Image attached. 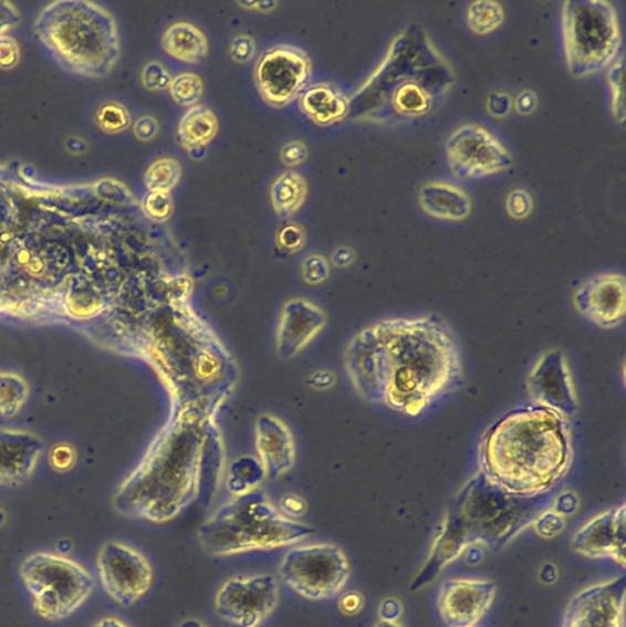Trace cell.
Here are the masks:
<instances>
[{
	"label": "cell",
	"instance_id": "cell-1",
	"mask_svg": "<svg viewBox=\"0 0 626 627\" xmlns=\"http://www.w3.org/2000/svg\"><path fill=\"white\" fill-rule=\"evenodd\" d=\"M356 393L416 417L458 385L462 364L450 330L431 316L395 317L363 328L346 349Z\"/></svg>",
	"mask_w": 626,
	"mask_h": 627
},
{
	"label": "cell",
	"instance_id": "cell-2",
	"mask_svg": "<svg viewBox=\"0 0 626 627\" xmlns=\"http://www.w3.org/2000/svg\"><path fill=\"white\" fill-rule=\"evenodd\" d=\"M213 417L199 409H176L145 458L118 488L113 505L125 518L165 523L200 493L202 472L220 440Z\"/></svg>",
	"mask_w": 626,
	"mask_h": 627
},
{
	"label": "cell",
	"instance_id": "cell-3",
	"mask_svg": "<svg viewBox=\"0 0 626 627\" xmlns=\"http://www.w3.org/2000/svg\"><path fill=\"white\" fill-rule=\"evenodd\" d=\"M573 460L568 419L538 405L512 410L481 441V472L511 497L547 494L571 471Z\"/></svg>",
	"mask_w": 626,
	"mask_h": 627
},
{
	"label": "cell",
	"instance_id": "cell-4",
	"mask_svg": "<svg viewBox=\"0 0 626 627\" xmlns=\"http://www.w3.org/2000/svg\"><path fill=\"white\" fill-rule=\"evenodd\" d=\"M540 498L511 497L482 472L476 474L453 499L427 562L409 589L415 592L432 583L444 567L472 545L492 552L505 548L542 514Z\"/></svg>",
	"mask_w": 626,
	"mask_h": 627
},
{
	"label": "cell",
	"instance_id": "cell-5",
	"mask_svg": "<svg viewBox=\"0 0 626 627\" xmlns=\"http://www.w3.org/2000/svg\"><path fill=\"white\" fill-rule=\"evenodd\" d=\"M36 32L66 71L104 77L116 66L121 41L115 18L90 2H55L44 8Z\"/></svg>",
	"mask_w": 626,
	"mask_h": 627
},
{
	"label": "cell",
	"instance_id": "cell-6",
	"mask_svg": "<svg viewBox=\"0 0 626 627\" xmlns=\"http://www.w3.org/2000/svg\"><path fill=\"white\" fill-rule=\"evenodd\" d=\"M314 530L271 504L263 492L238 495L205 521L198 533L211 556L284 548L309 537Z\"/></svg>",
	"mask_w": 626,
	"mask_h": 627
},
{
	"label": "cell",
	"instance_id": "cell-7",
	"mask_svg": "<svg viewBox=\"0 0 626 627\" xmlns=\"http://www.w3.org/2000/svg\"><path fill=\"white\" fill-rule=\"evenodd\" d=\"M562 33L568 72L595 75L618 59L623 44L618 11L606 0H568L562 7Z\"/></svg>",
	"mask_w": 626,
	"mask_h": 627
},
{
	"label": "cell",
	"instance_id": "cell-8",
	"mask_svg": "<svg viewBox=\"0 0 626 627\" xmlns=\"http://www.w3.org/2000/svg\"><path fill=\"white\" fill-rule=\"evenodd\" d=\"M19 573L32 597L33 610L51 623L72 617L95 589V579L88 569L60 554H31L20 564Z\"/></svg>",
	"mask_w": 626,
	"mask_h": 627
},
{
	"label": "cell",
	"instance_id": "cell-9",
	"mask_svg": "<svg viewBox=\"0 0 626 627\" xmlns=\"http://www.w3.org/2000/svg\"><path fill=\"white\" fill-rule=\"evenodd\" d=\"M279 576L301 597L325 600L340 595L351 576L346 553L333 543L298 546L283 555Z\"/></svg>",
	"mask_w": 626,
	"mask_h": 627
},
{
	"label": "cell",
	"instance_id": "cell-10",
	"mask_svg": "<svg viewBox=\"0 0 626 627\" xmlns=\"http://www.w3.org/2000/svg\"><path fill=\"white\" fill-rule=\"evenodd\" d=\"M313 65L309 53L278 44L259 56L254 70L258 93L272 108H284L309 87Z\"/></svg>",
	"mask_w": 626,
	"mask_h": 627
},
{
	"label": "cell",
	"instance_id": "cell-11",
	"mask_svg": "<svg viewBox=\"0 0 626 627\" xmlns=\"http://www.w3.org/2000/svg\"><path fill=\"white\" fill-rule=\"evenodd\" d=\"M279 579L270 574L238 575L216 593V614L239 627H259L278 607Z\"/></svg>",
	"mask_w": 626,
	"mask_h": 627
},
{
	"label": "cell",
	"instance_id": "cell-12",
	"mask_svg": "<svg viewBox=\"0 0 626 627\" xmlns=\"http://www.w3.org/2000/svg\"><path fill=\"white\" fill-rule=\"evenodd\" d=\"M96 565L102 587L122 607H133L153 586L150 562L128 544L111 541L102 545Z\"/></svg>",
	"mask_w": 626,
	"mask_h": 627
},
{
	"label": "cell",
	"instance_id": "cell-13",
	"mask_svg": "<svg viewBox=\"0 0 626 627\" xmlns=\"http://www.w3.org/2000/svg\"><path fill=\"white\" fill-rule=\"evenodd\" d=\"M448 165L453 176L480 179L504 173L512 165L508 148L480 124H463L446 144Z\"/></svg>",
	"mask_w": 626,
	"mask_h": 627
},
{
	"label": "cell",
	"instance_id": "cell-14",
	"mask_svg": "<svg viewBox=\"0 0 626 627\" xmlns=\"http://www.w3.org/2000/svg\"><path fill=\"white\" fill-rule=\"evenodd\" d=\"M625 576L578 592L568 602L562 627H624Z\"/></svg>",
	"mask_w": 626,
	"mask_h": 627
},
{
	"label": "cell",
	"instance_id": "cell-15",
	"mask_svg": "<svg viewBox=\"0 0 626 627\" xmlns=\"http://www.w3.org/2000/svg\"><path fill=\"white\" fill-rule=\"evenodd\" d=\"M528 391L538 406L564 417L576 414L577 395L568 364L561 351L552 349L534 364L528 379Z\"/></svg>",
	"mask_w": 626,
	"mask_h": 627
},
{
	"label": "cell",
	"instance_id": "cell-16",
	"mask_svg": "<svg viewBox=\"0 0 626 627\" xmlns=\"http://www.w3.org/2000/svg\"><path fill=\"white\" fill-rule=\"evenodd\" d=\"M575 311L601 328L618 327L626 313V282L620 273H601L580 286L573 295Z\"/></svg>",
	"mask_w": 626,
	"mask_h": 627
},
{
	"label": "cell",
	"instance_id": "cell-17",
	"mask_svg": "<svg viewBox=\"0 0 626 627\" xmlns=\"http://www.w3.org/2000/svg\"><path fill=\"white\" fill-rule=\"evenodd\" d=\"M497 586L491 581L450 579L442 585L438 608L448 627H473L491 609Z\"/></svg>",
	"mask_w": 626,
	"mask_h": 627
},
{
	"label": "cell",
	"instance_id": "cell-18",
	"mask_svg": "<svg viewBox=\"0 0 626 627\" xmlns=\"http://www.w3.org/2000/svg\"><path fill=\"white\" fill-rule=\"evenodd\" d=\"M626 508L620 505L592 519L574 535L573 550L590 558H612L625 567Z\"/></svg>",
	"mask_w": 626,
	"mask_h": 627
},
{
	"label": "cell",
	"instance_id": "cell-19",
	"mask_svg": "<svg viewBox=\"0 0 626 627\" xmlns=\"http://www.w3.org/2000/svg\"><path fill=\"white\" fill-rule=\"evenodd\" d=\"M326 316L321 307L303 299L283 305L277 336L279 356L292 359L322 332Z\"/></svg>",
	"mask_w": 626,
	"mask_h": 627
},
{
	"label": "cell",
	"instance_id": "cell-20",
	"mask_svg": "<svg viewBox=\"0 0 626 627\" xmlns=\"http://www.w3.org/2000/svg\"><path fill=\"white\" fill-rule=\"evenodd\" d=\"M44 447L25 430L0 429V485H19L35 472Z\"/></svg>",
	"mask_w": 626,
	"mask_h": 627
},
{
	"label": "cell",
	"instance_id": "cell-21",
	"mask_svg": "<svg viewBox=\"0 0 626 627\" xmlns=\"http://www.w3.org/2000/svg\"><path fill=\"white\" fill-rule=\"evenodd\" d=\"M257 450L265 476L279 478L293 469L295 449L292 432L275 416H261L257 421Z\"/></svg>",
	"mask_w": 626,
	"mask_h": 627
},
{
	"label": "cell",
	"instance_id": "cell-22",
	"mask_svg": "<svg viewBox=\"0 0 626 627\" xmlns=\"http://www.w3.org/2000/svg\"><path fill=\"white\" fill-rule=\"evenodd\" d=\"M418 201L431 219L461 222L470 218L472 200L461 188L447 181H429L419 189Z\"/></svg>",
	"mask_w": 626,
	"mask_h": 627
},
{
	"label": "cell",
	"instance_id": "cell-23",
	"mask_svg": "<svg viewBox=\"0 0 626 627\" xmlns=\"http://www.w3.org/2000/svg\"><path fill=\"white\" fill-rule=\"evenodd\" d=\"M300 107L316 125L328 127L347 117L351 101L338 87L321 83L305 88L300 97Z\"/></svg>",
	"mask_w": 626,
	"mask_h": 627
},
{
	"label": "cell",
	"instance_id": "cell-24",
	"mask_svg": "<svg viewBox=\"0 0 626 627\" xmlns=\"http://www.w3.org/2000/svg\"><path fill=\"white\" fill-rule=\"evenodd\" d=\"M161 44L169 56L187 64H198L209 53L207 35L188 21H177L169 25L164 32Z\"/></svg>",
	"mask_w": 626,
	"mask_h": 627
},
{
	"label": "cell",
	"instance_id": "cell-25",
	"mask_svg": "<svg viewBox=\"0 0 626 627\" xmlns=\"http://www.w3.org/2000/svg\"><path fill=\"white\" fill-rule=\"evenodd\" d=\"M220 123L212 109L198 105L189 108L178 123V140L192 153L209 145L219 134Z\"/></svg>",
	"mask_w": 626,
	"mask_h": 627
},
{
	"label": "cell",
	"instance_id": "cell-26",
	"mask_svg": "<svg viewBox=\"0 0 626 627\" xmlns=\"http://www.w3.org/2000/svg\"><path fill=\"white\" fill-rule=\"evenodd\" d=\"M306 196H309V185L294 170L281 174L270 188L272 209L283 219L298 213L302 209Z\"/></svg>",
	"mask_w": 626,
	"mask_h": 627
},
{
	"label": "cell",
	"instance_id": "cell-27",
	"mask_svg": "<svg viewBox=\"0 0 626 627\" xmlns=\"http://www.w3.org/2000/svg\"><path fill=\"white\" fill-rule=\"evenodd\" d=\"M504 21L503 6L493 0H477L466 11V22L476 35H489L502 27Z\"/></svg>",
	"mask_w": 626,
	"mask_h": 627
},
{
	"label": "cell",
	"instance_id": "cell-28",
	"mask_svg": "<svg viewBox=\"0 0 626 627\" xmlns=\"http://www.w3.org/2000/svg\"><path fill=\"white\" fill-rule=\"evenodd\" d=\"M30 395L27 380L14 373H0V417L13 418L21 412Z\"/></svg>",
	"mask_w": 626,
	"mask_h": 627
},
{
	"label": "cell",
	"instance_id": "cell-29",
	"mask_svg": "<svg viewBox=\"0 0 626 627\" xmlns=\"http://www.w3.org/2000/svg\"><path fill=\"white\" fill-rule=\"evenodd\" d=\"M181 166L174 157L157 158L144 175V184L149 191L170 192L181 179Z\"/></svg>",
	"mask_w": 626,
	"mask_h": 627
},
{
	"label": "cell",
	"instance_id": "cell-30",
	"mask_svg": "<svg viewBox=\"0 0 626 627\" xmlns=\"http://www.w3.org/2000/svg\"><path fill=\"white\" fill-rule=\"evenodd\" d=\"M230 474L229 489L236 497L253 492L265 477L260 463L249 458L237 460Z\"/></svg>",
	"mask_w": 626,
	"mask_h": 627
},
{
	"label": "cell",
	"instance_id": "cell-31",
	"mask_svg": "<svg viewBox=\"0 0 626 627\" xmlns=\"http://www.w3.org/2000/svg\"><path fill=\"white\" fill-rule=\"evenodd\" d=\"M202 79L195 73H180L173 79L168 91L170 97L180 107L191 108L199 105L204 96Z\"/></svg>",
	"mask_w": 626,
	"mask_h": 627
},
{
	"label": "cell",
	"instance_id": "cell-32",
	"mask_svg": "<svg viewBox=\"0 0 626 627\" xmlns=\"http://www.w3.org/2000/svg\"><path fill=\"white\" fill-rule=\"evenodd\" d=\"M607 80L611 91L612 116L617 123L625 122V56L619 55L608 66Z\"/></svg>",
	"mask_w": 626,
	"mask_h": 627
},
{
	"label": "cell",
	"instance_id": "cell-33",
	"mask_svg": "<svg viewBox=\"0 0 626 627\" xmlns=\"http://www.w3.org/2000/svg\"><path fill=\"white\" fill-rule=\"evenodd\" d=\"M96 124L102 132L119 134L131 127V113L119 102H106L96 112Z\"/></svg>",
	"mask_w": 626,
	"mask_h": 627
},
{
	"label": "cell",
	"instance_id": "cell-34",
	"mask_svg": "<svg viewBox=\"0 0 626 627\" xmlns=\"http://www.w3.org/2000/svg\"><path fill=\"white\" fill-rule=\"evenodd\" d=\"M143 211L155 222H165L174 212V198L170 192L149 191L143 200Z\"/></svg>",
	"mask_w": 626,
	"mask_h": 627
},
{
	"label": "cell",
	"instance_id": "cell-35",
	"mask_svg": "<svg viewBox=\"0 0 626 627\" xmlns=\"http://www.w3.org/2000/svg\"><path fill=\"white\" fill-rule=\"evenodd\" d=\"M173 79L167 67L157 61L147 63L142 71V84L147 91L168 90Z\"/></svg>",
	"mask_w": 626,
	"mask_h": 627
},
{
	"label": "cell",
	"instance_id": "cell-36",
	"mask_svg": "<svg viewBox=\"0 0 626 627\" xmlns=\"http://www.w3.org/2000/svg\"><path fill=\"white\" fill-rule=\"evenodd\" d=\"M301 275L305 283L316 286L330 276V264L325 257L311 254L302 261Z\"/></svg>",
	"mask_w": 626,
	"mask_h": 627
},
{
	"label": "cell",
	"instance_id": "cell-37",
	"mask_svg": "<svg viewBox=\"0 0 626 627\" xmlns=\"http://www.w3.org/2000/svg\"><path fill=\"white\" fill-rule=\"evenodd\" d=\"M505 208L511 219L523 220L529 218L533 209L531 194L525 189L512 190L507 198Z\"/></svg>",
	"mask_w": 626,
	"mask_h": 627
},
{
	"label": "cell",
	"instance_id": "cell-38",
	"mask_svg": "<svg viewBox=\"0 0 626 627\" xmlns=\"http://www.w3.org/2000/svg\"><path fill=\"white\" fill-rule=\"evenodd\" d=\"M534 531L540 537L550 540L563 532L565 527L564 516L554 510H544L542 514L532 523Z\"/></svg>",
	"mask_w": 626,
	"mask_h": 627
},
{
	"label": "cell",
	"instance_id": "cell-39",
	"mask_svg": "<svg viewBox=\"0 0 626 627\" xmlns=\"http://www.w3.org/2000/svg\"><path fill=\"white\" fill-rule=\"evenodd\" d=\"M277 241L279 247L288 252L298 253L304 248L306 241L304 228L298 223L283 226L278 232Z\"/></svg>",
	"mask_w": 626,
	"mask_h": 627
},
{
	"label": "cell",
	"instance_id": "cell-40",
	"mask_svg": "<svg viewBox=\"0 0 626 627\" xmlns=\"http://www.w3.org/2000/svg\"><path fill=\"white\" fill-rule=\"evenodd\" d=\"M257 42L252 36L237 35L230 44V56L232 62L237 64H247L252 62L257 55Z\"/></svg>",
	"mask_w": 626,
	"mask_h": 627
},
{
	"label": "cell",
	"instance_id": "cell-41",
	"mask_svg": "<svg viewBox=\"0 0 626 627\" xmlns=\"http://www.w3.org/2000/svg\"><path fill=\"white\" fill-rule=\"evenodd\" d=\"M310 157L309 147L302 140H292L281 148V163L286 167H299Z\"/></svg>",
	"mask_w": 626,
	"mask_h": 627
},
{
	"label": "cell",
	"instance_id": "cell-42",
	"mask_svg": "<svg viewBox=\"0 0 626 627\" xmlns=\"http://www.w3.org/2000/svg\"><path fill=\"white\" fill-rule=\"evenodd\" d=\"M76 461V451L72 445L59 443L51 450L50 462L55 471L66 472Z\"/></svg>",
	"mask_w": 626,
	"mask_h": 627
},
{
	"label": "cell",
	"instance_id": "cell-43",
	"mask_svg": "<svg viewBox=\"0 0 626 627\" xmlns=\"http://www.w3.org/2000/svg\"><path fill=\"white\" fill-rule=\"evenodd\" d=\"M133 132L139 142L150 143L159 133V122L152 114H145L134 122Z\"/></svg>",
	"mask_w": 626,
	"mask_h": 627
},
{
	"label": "cell",
	"instance_id": "cell-44",
	"mask_svg": "<svg viewBox=\"0 0 626 627\" xmlns=\"http://www.w3.org/2000/svg\"><path fill=\"white\" fill-rule=\"evenodd\" d=\"M20 61V48L14 39L0 38V70H11Z\"/></svg>",
	"mask_w": 626,
	"mask_h": 627
},
{
	"label": "cell",
	"instance_id": "cell-45",
	"mask_svg": "<svg viewBox=\"0 0 626 627\" xmlns=\"http://www.w3.org/2000/svg\"><path fill=\"white\" fill-rule=\"evenodd\" d=\"M306 509H309V505H306V501L300 495L289 494L281 499L280 511L282 514L293 520L303 516Z\"/></svg>",
	"mask_w": 626,
	"mask_h": 627
},
{
	"label": "cell",
	"instance_id": "cell-46",
	"mask_svg": "<svg viewBox=\"0 0 626 627\" xmlns=\"http://www.w3.org/2000/svg\"><path fill=\"white\" fill-rule=\"evenodd\" d=\"M364 599L358 592H348L345 596L341 597L338 602V608L347 617H353L359 613L363 608Z\"/></svg>",
	"mask_w": 626,
	"mask_h": 627
},
{
	"label": "cell",
	"instance_id": "cell-47",
	"mask_svg": "<svg viewBox=\"0 0 626 627\" xmlns=\"http://www.w3.org/2000/svg\"><path fill=\"white\" fill-rule=\"evenodd\" d=\"M19 19V13L13 6L0 3V38H3L6 32L15 27Z\"/></svg>",
	"mask_w": 626,
	"mask_h": 627
},
{
	"label": "cell",
	"instance_id": "cell-48",
	"mask_svg": "<svg viewBox=\"0 0 626 627\" xmlns=\"http://www.w3.org/2000/svg\"><path fill=\"white\" fill-rule=\"evenodd\" d=\"M332 264L338 269H345L353 264L356 261V252L349 247L343 245L338 247L334 250L332 254Z\"/></svg>",
	"mask_w": 626,
	"mask_h": 627
},
{
	"label": "cell",
	"instance_id": "cell-49",
	"mask_svg": "<svg viewBox=\"0 0 626 627\" xmlns=\"http://www.w3.org/2000/svg\"><path fill=\"white\" fill-rule=\"evenodd\" d=\"M313 389L316 390H327L336 383L335 374L330 370H317L311 375L309 380Z\"/></svg>",
	"mask_w": 626,
	"mask_h": 627
},
{
	"label": "cell",
	"instance_id": "cell-50",
	"mask_svg": "<svg viewBox=\"0 0 626 627\" xmlns=\"http://www.w3.org/2000/svg\"><path fill=\"white\" fill-rule=\"evenodd\" d=\"M511 97L507 94H494L488 101L489 112L495 117H504L511 106Z\"/></svg>",
	"mask_w": 626,
	"mask_h": 627
},
{
	"label": "cell",
	"instance_id": "cell-51",
	"mask_svg": "<svg viewBox=\"0 0 626 627\" xmlns=\"http://www.w3.org/2000/svg\"><path fill=\"white\" fill-rule=\"evenodd\" d=\"M576 506H577V499L575 494L565 493L562 494L561 498L556 499L553 510L557 512V514L564 516L572 514V512L575 511Z\"/></svg>",
	"mask_w": 626,
	"mask_h": 627
},
{
	"label": "cell",
	"instance_id": "cell-52",
	"mask_svg": "<svg viewBox=\"0 0 626 627\" xmlns=\"http://www.w3.org/2000/svg\"><path fill=\"white\" fill-rule=\"evenodd\" d=\"M401 615V604L395 599H386L380 607L382 620L396 621Z\"/></svg>",
	"mask_w": 626,
	"mask_h": 627
},
{
	"label": "cell",
	"instance_id": "cell-53",
	"mask_svg": "<svg viewBox=\"0 0 626 627\" xmlns=\"http://www.w3.org/2000/svg\"><path fill=\"white\" fill-rule=\"evenodd\" d=\"M536 95H534L532 91H523L518 97V109L521 113H531L534 107H536Z\"/></svg>",
	"mask_w": 626,
	"mask_h": 627
},
{
	"label": "cell",
	"instance_id": "cell-54",
	"mask_svg": "<svg viewBox=\"0 0 626 627\" xmlns=\"http://www.w3.org/2000/svg\"><path fill=\"white\" fill-rule=\"evenodd\" d=\"M239 7H242L247 10H254V11H261V13H269V11L274 10L279 3L278 2H239L238 3Z\"/></svg>",
	"mask_w": 626,
	"mask_h": 627
},
{
	"label": "cell",
	"instance_id": "cell-55",
	"mask_svg": "<svg viewBox=\"0 0 626 627\" xmlns=\"http://www.w3.org/2000/svg\"><path fill=\"white\" fill-rule=\"evenodd\" d=\"M93 627H132L116 617H106L98 620Z\"/></svg>",
	"mask_w": 626,
	"mask_h": 627
},
{
	"label": "cell",
	"instance_id": "cell-56",
	"mask_svg": "<svg viewBox=\"0 0 626 627\" xmlns=\"http://www.w3.org/2000/svg\"><path fill=\"white\" fill-rule=\"evenodd\" d=\"M374 627H404L403 625L396 623V621H386V620H380L379 623H377V625H375Z\"/></svg>",
	"mask_w": 626,
	"mask_h": 627
},
{
	"label": "cell",
	"instance_id": "cell-57",
	"mask_svg": "<svg viewBox=\"0 0 626 627\" xmlns=\"http://www.w3.org/2000/svg\"><path fill=\"white\" fill-rule=\"evenodd\" d=\"M180 627H208L198 620H187Z\"/></svg>",
	"mask_w": 626,
	"mask_h": 627
}]
</instances>
